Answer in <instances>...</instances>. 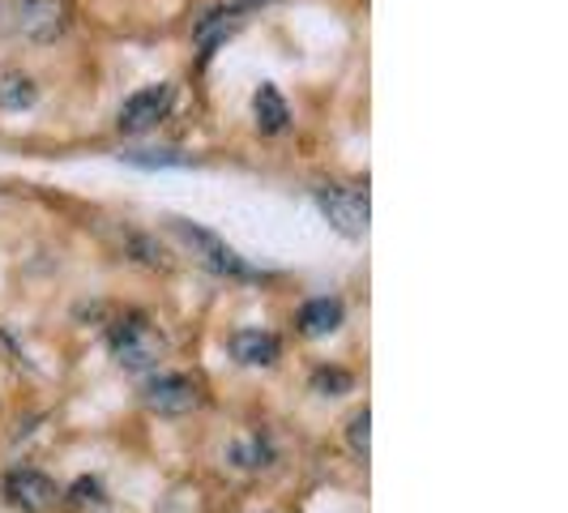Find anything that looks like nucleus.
<instances>
[{
    "instance_id": "1",
    "label": "nucleus",
    "mask_w": 568,
    "mask_h": 513,
    "mask_svg": "<svg viewBox=\"0 0 568 513\" xmlns=\"http://www.w3.org/2000/svg\"><path fill=\"white\" fill-rule=\"evenodd\" d=\"M112 351H115V360H120L129 372H145V369H154V364H159V355H163V339H159V330L150 325V316L129 313L112 325Z\"/></svg>"
},
{
    "instance_id": "2",
    "label": "nucleus",
    "mask_w": 568,
    "mask_h": 513,
    "mask_svg": "<svg viewBox=\"0 0 568 513\" xmlns=\"http://www.w3.org/2000/svg\"><path fill=\"white\" fill-rule=\"evenodd\" d=\"M171 231L193 249V256H201L210 270H219V274H231V279H261V270L248 265L244 256L231 249L227 240H219L214 231L197 228V223H189V219H171Z\"/></svg>"
},
{
    "instance_id": "3",
    "label": "nucleus",
    "mask_w": 568,
    "mask_h": 513,
    "mask_svg": "<svg viewBox=\"0 0 568 513\" xmlns=\"http://www.w3.org/2000/svg\"><path fill=\"white\" fill-rule=\"evenodd\" d=\"M316 205H321V214L342 231V235H351V240H359L364 231H368V193H359V189H346V184H325V189H316Z\"/></svg>"
},
{
    "instance_id": "4",
    "label": "nucleus",
    "mask_w": 568,
    "mask_h": 513,
    "mask_svg": "<svg viewBox=\"0 0 568 513\" xmlns=\"http://www.w3.org/2000/svg\"><path fill=\"white\" fill-rule=\"evenodd\" d=\"M145 406L154 415H189L201 406V385L184 372H168V376H154L145 385Z\"/></svg>"
},
{
    "instance_id": "5",
    "label": "nucleus",
    "mask_w": 568,
    "mask_h": 513,
    "mask_svg": "<svg viewBox=\"0 0 568 513\" xmlns=\"http://www.w3.org/2000/svg\"><path fill=\"white\" fill-rule=\"evenodd\" d=\"M168 112H171V86L168 82L145 86V90H138L133 99H124V108H120V115H115V129L129 133V138H138V133H145V129H154Z\"/></svg>"
},
{
    "instance_id": "6",
    "label": "nucleus",
    "mask_w": 568,
    "mask_h": 513,
    "mask_svg": "<svg viewBox=\"0 0 568 513\" xmlns=\"http://www.w3.org/2000/svg\"><path fill=\"white\" fill-rule=\"evenodd\" d=\"M57 484L43 475V471H30V466H18L4 475V501L22 513H48L57 505Z\"/></svg>"
},
{
    "instance_id": "7",
    "label": "nucleus",
    "mask_w": 568,
    "mask_h": 513,
    "mask_svg": "<svg viewBox=\"0 0 568 513\" xmlns=\"http://www.w3.org/2000/svg\"><path fill=\"white\" fill-rule=\"evenodd\" d=\"M18 27H22V34H30V39H57V34H64V27H69V4L64 0H22V9H18Z\"/></svg>"
},
{
    "instance_id": "8",
    "label": "nucleus",
    "mask_w": 568,
    "mask_h": 513,
    "mask_svg": "<svg viewBox=\"0 0 568 513\" xmlns=\"http://www.w3.org/2000/svg\"><path fill=\"white\" fill-rule=\"evenodd\" d=\"M231 355L240 364H248V369H270V364H278L283 342L274 339L270 330H240V334H231Z\"/></svg>"
},
{
    "instance_id": "9",
    "label": "nucleus",
    "mask_w": 568,
    "mask_h": 513,
    "mask_svg": "<svg viewBox=\"0 0 568 513\" xmlns=\"http://www.w3.org/2000/svg\"><path fill=\"white\" fill-rule=\"evenodd\" d=\"M342 316L346 313H342L338 300L321 295V300H308V304L300 309V330H304L308 339H329V334H338Z\"/></svg>"
},
{
    "instance_id": "10",
    "label": "nucleus",
    "mask_w": 568,
    "mask_h": 513,
    "mask_svg": "<svg viewBox=\"0 0 568 513\" xmlns=\"http://www.w3.org/2000/svg\"><path fill=\"white\" fill-rule=\"evenodd\" d=\"M253 115H256V129L261 133H283L291 124V112H286V99L278 94V86H261L253 94Z\"/></svg>"
},
{
    "instance_id": "11",
    "label": "nucleus",
    "mask_w": 568,
    "mask_h": 513,
    "mask_svg": "<svg viewBox=\"0 0 568 513\" xmlns=\"http://www.w3.org/2000/svg\"><path fill=\"white\" fill-rule=\"evenodd\" d=\"M34 99H39V90H34L30 78H22V73H4V78H0V108L22 112V108H30Z\"/></svg>"
},
{
    "instance_id": "12",
    "label": "nucleus",
    "mask_w": 568,
    "mask_h": 513,
    "mask_svg": "<svg viewBox=\"0 0 568 513\" xmlns=\"http://www.w3.org/2000/svg\"><path fill=\"white\" fill-rule=\"evenodd\" d=\"M355 385V376L346 369H316L313 372V394H321V399H338V394H346Z\"/></svg>"
},
{
    "instance_id": "13",
    "label": "nucleus",
    "mask_w": 568,
    "mask_h": 513,
    "mask_svg": "<svg viewBox=\"0 0 568 513\" xmlns=\"http://www.w3.org/2000/svg\"><path fill=\"white\" fill-rule=\"evenodd\" d=\"M133 168H189L193 159L189 154H175V150H142V154H124Z\"/></svg>"
},
{
    "instance_id": "14",
    "label": "nucleus",
    "mask_w": 568,
    "mask_h": 513,
    "mask_svg": "<svg viewBox=\"0 0 568 513\" xmlns=\"http://www.w3.org/2000/svg\"><path fill=\"white\" fill-rule=\"evenodd\" d=\"M368 424H372L368 406L359 415H351V424H346V441H351V450L359 457H368Z\"/></svg>"
},
{
    "instance_id": "15",
    "label": "nucleus",
    "mask_w": 568,
    "mask_h": 513,
    "mask_svg": "<svg viewBox=\"0 0 568 513\" xmlns=\"http://www.w3.org/2000/svg\"><path fill=\"white\" fill-rule=\"evenodd\" d=\"M235 462H240V466H265V462H270V445H265L261 436H253L248 445L235 450Z\"/></svg>"
},
{
    "instance_id": "16",
    "label": "nucleus",
    "mask_w": 568,
    "mask_h": 513,
    "mask_svg": "<svg viewBox=\"0 0 568 513\" xmlns=\"http://www.w3.org/2000/svg\"><path fill=\"white\" fill-rule=\"evenodd\" d=\"M99 492H103V487L94 484V480H82V484L73 487V501H82V505H85V501H90V505H99V501H103Z\"/></svg>"
}]
</instances>
